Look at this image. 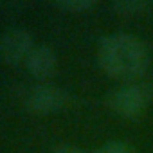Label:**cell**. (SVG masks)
<instances>
[{"label": "cell", "instance_id": "7", "mask_svg": "<svg viewBox=\"0 0 153 153\" xmlns=\"http://www.w3.org/2000/svg\"><path fill=\"white\" fill-rule=\"evenodd\" d=\"M56 6L59 9L70 11V13H81V11H88L96 6L94 0H58Z\"/></svg>", "mask_w": 153, "mask_h": 153}, {"label": "cell", "instance_id": "6", "mask_svg": "<svg viewBox=\"0 0 153 153\" xmlns=\"http://www.w3.org/2000/svg\"><path fill=\"white\" fill-rule=\"evenodd\" d=\"M114 11H117L123 16H133V15H142L149 9L148 2H140V0H119V2L112 4Z\"/></svg>", "mask_w": 153, "mask_h": 153}, {"label": "cell", "instance_id": "4", "mask_svg": "<svg viewBox=\"0 0 153 153\" xmlns=\"http://www.w3.org/2000/svg\"><path fill=\"white\" fill-rule=\"evenodd\" d=\"M34 47L33 36L25 27H11L0 36V56L11 65L25 63Z\"/></svg>", "mask_w": 153, "mask_h": 153}, {"label": "cell", "instance_id": "9", "mask_svg": "<svg viewBox=\"0 0 153 153\" xmlns=\"http://www.w3.org/2000/svg\"><path fill=\"white\" fill-rule=\"evenodd\" d=\"M52 153H92V151H87V149H81L78 146H74V144H59L54 148Z\"/></svg>", "mask_w": 153, "mask_h": 153}, {"label": "cell", "instance_id": "3", "mask_svg": "<svg viewBox=\"0 0 153 153\" xmlns=\"http://www.w3.org/2000/svg\"><path fill=\"white\" fill-rule=\"evenodd\" d=\"M24 106L33 114H52L70 103V94L52 83L29 85L22 96Z\"/></svg>", "mask_w": 153, "mask_h": 153}, {"label": "cell", "instance_id": "5", "mask_svg": "<svg viewBox=\"0 0 153 153\" xmlns=\"http://www.w3.org/2000/svg\"><path fill=\"white\" fill-rule=\"evenodd\" d=\"M27 68L36 78H51L58 68V56L49 45H36L25 61Z\"/></svg>", "mask_w": 153, "mask_h": 153}, {"label": "cell", "instance_id": "8", "mask_svg": "<svg viewBox=\"0 0 153 153\" xmlns=\"http://www.w3.org/2000/svg\"><path fill=\"white\" fill-rule=\"evenodd\" d=\"M92 153H135V149L123 140H108Z\"/></svg>", "mask_w": 153, "mask_h": 153}, {"label": "cell", "instance_id": "2", "mask_svg": "<svg viewBox=\"0 0 153 153\" xmlns=\"http://www.w3.org/2000/svg\"><path fill=\"white\" fill-rule=\"evenodd\" d=\"M149 97H151L149 90L144 85L128 83V85H123V87L112 90L106 96L105 103L119 117L128 119V121H137L146 114Z\"/></svg>", "mask_w": 153, "mask_h": 153}, {"label": "cell", "instance_id": "1", "mask_svg": "<svg viewBox=\"0 0 153 153\" xmlns=\"http://www.w3.org/2000/svg\"><path fill=\"white\" fill-rule=\"evenodd\" d=\"M97 63L114 79L135 81L149 67V52L137 36L106 34L97 43Z\"/></svg>", "mask_w": 153, "mask_h": 153}]
</instances>
